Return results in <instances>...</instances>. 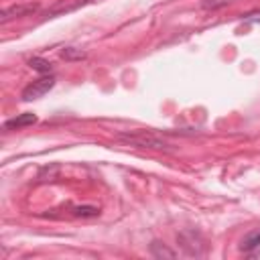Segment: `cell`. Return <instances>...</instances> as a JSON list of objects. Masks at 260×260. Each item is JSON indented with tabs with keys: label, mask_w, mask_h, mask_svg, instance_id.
<instances>
[{
	"label": "cell",
	"mask_w": 260,
	"mask_h": 260,
	"mask_svg": "<svg viewBox=\"0 0 260 260\" xmlns=\"http://www.w3.org/2000/svg\"><path fill=\"white\" fill-rule=\"evenodd\" d=\"M116 138L124 144H130V146H136V148H150V150H167L171 152V144L165 142L162 138L154 136L152 132H146V130H132V132H118Z\"/></svg>",
	"instance_id": "1"
},
{
	"label": "cell",
	"mask_w": 260,
	"mask_h": 260,
	"mask_svg": "<svg viewBox=\"0 0 260 260\" xmlns=\"http://www.w3.org/2000/svg\"><path fill=\"white\" fill-rule=\"evenodd\" d=\"M177 242L181 244L183 252L187 256H193V258H201L205 252H207V244L201 236L199 230H193V228H187L183 232L177 234Z\"/></svg>",
	"instance_id": "2"
},
{
	"label": "cell",
	"mask_w": 260,
	"mask_h": 260,
	"mask_svg": "<svg viewBox=\"0 0 260 260\" xmlns=\"http://www.w3.org/2000/svg\"><path fill=\"white\" fill-rule=\"evenodd\" d=\"M53 87H55V75L53 73H47V75H41L39 79H35L32 83H28L22 89L20 98H22V102H32V100H39L45 93H49Z\"/></svg>",
	"instance_id": "3"
},
{
	"label": "cell",
	"mask_w": 260,
	"mask_h": 260,
	"mask_svg": "<svg viewBox=\"0 0 260 260\" xmlns=\"http://www.w3.org/2000/svg\"><path fill=\"white\" fill-rule=\"evenodd\" d=\"M39 4H12V6H6L0 14V22L6 24L14 18H22V16H28V14H35L39 12Z\"/></svg>",
	"instance_id": "4"
},
{
	"label": "cell",
	"mask_w": 260,
	"mask_h": 260,
	"mask_svg": "<svg viewBox=\"0 0 260 260\" xmlns=\"http://www.w3.org/2000/svg\"><path fill=\"white\" fill-rule=\"evenodd\" d=\"M37 120H39L37 114H32V112H24V114H18V116L6 120V122H4V130H20V128H26V126L37 124Z\"/></svg>",
	"instance_id": "5"
},
{
	"label": "cell",
	"mask_w": 260,
	"mask_h": 260,
	"mask_svg": "<svg viewBox=\"0 0 260 260\" xmlns=\"http://www.w3.org/2000/svg\"><path fill=\"white\" fill-rule=\"evenodd\" d=\"M258 248H260V230L248 232L240 242V250L246 254H254V250H258Z\"/></svg>",
	"instance_id": "6"
},
{
	"label": "cell",
	"mask_w": 260,
	"mask_h": 260,
	"mask_svg": "<svg viewBox=\"0 0 260 260\" xmlns=\"http://www.w3.org/2000/svg\"><path fill=\"white\" fill-rule=\"evenodd\" d=\"M150 254L154 256V258H177V252L175 250H171L165 242H160V240H152L150 242Z\"/></svg>",
	"instance_id": "7"
},
{
	"label": "cell",
	"mask_w": 260,
	"mask_h": 260,
	"mask_svg": "<svg viewBox=\"0 0 260 260\" xmlns=\"http://www.w3.org/2000/svg\"><path fill=\"white\" fill-rule=\"evenodd\" d=\"M28 67L35 69V71H39V73H43V75L53 73V63L47 61V59H43V57H30L28 59Z\"/></svg>",
	"instance_id": "8"
},
{
	"label": "cell",
	"mask_w": 260,
	"mask_h": 260,
	"mask_svg": "<svg viewBox=\"0 0 260 260\" xmlns=\"http://www.w3.org/2000/svg\"><path fill=\"white\" fill-rule=\"evenodd\" d=\"M59 57L65 59V61H83L87 57V53L81 51V49H75V47H63L59 51Z\"/></svg>",
	"instance_id": "9"
},
{
	"label": "cell",
	"mask_w": 260,
	"mask_h": 260,
	"mask_svg": "<svg viewBox=\"0 0 260 260\" xmlns=\"http://www.w3.org/2000/svg\"><path fill=\"white\" fill-rule=\"evenodd\" d=\"M71 215H75V217H98L100 207H95V205H73Z\"/></svg>",
	"instance_id": "10"
},
{
	"label": "cell",
	"mask_w": 260,
	"mask_h": 260,
	"mask_svg": "<svg viewBox=\"0 0 260 260\" xmlns=\"http://www.w3.org/2000/svg\"><path fill=\"white\" fill-rule=\"evenodd\" d=\"M89 2H93V0H73L71 4H67V6H61V8H53V10H49L45 16L47 18H53V16H57V14H61V12H71V10H75V8H79V6H85V4H89Z\"/></svg>",
	"instance_id": "11"
},
{
	"label": "cell",
	"mask_w": 260,
	"mask_h": 260,
	"mask_svg": "<svg viewBox=\"0 0 260 260\" xmlns=\"http://www.w3.org/2000/svg\"><path fill=\"white\" fill-rule=\"evenodd\" d=\"M232 0H203L201 2V8L205 10H215V8H221V6H228Z\"/></svg>",
	"instance_id": "12"
},
{
	"label": "cell",
	"mask_w": 260,
	"mask_h": 260,
	"mask_svg": "<svg viewBox=\"0 0 260 260\" xmlns=\"http://www.w3.org/2000/svg\"><path fill=\"white\" fill-rule=\"evenodd\" d=\"M242 18H244V20H248V22H258V20H260V12H258V10H254V12L242 14Z\"/></svg>",
	"instance_id": "13"
}]
</instances>
